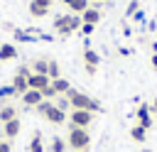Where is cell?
I'll list each match as a JSON object with an SVG mask.
<instances>
[{"instance_id": "17", "label": "cell", "mask_w": 157, "mask_h": 152, "mask_svg": "<svg viewBox=\"0 0 157 152\" xmlns=\"http://www.w3.org/2000/svg\"><path fill=\"white\" fill-rule=\"evenodd\" d=\"M61 5H66V7H69V12L81 15V12L88 7V0H61Z\"/></svg>"}, {"instance_id": "5", "label": "cell", "mask_w": 157, "mask_h": 152, "mask_svg": "<svg viewBox=\"0 0 157 152\" xmlns=\"http://www.w3.org/2000/svg\"><path fill=\"white\" fill-rule=\"evenodd\" d=\"M66 145H69L74 152L86 150V147L91 145V135H88V130H83V127H71V130H69V137H66Z\"/></svg>"}, {"instance_id": "35", "label": "cell", "mask_w": 157, "mask_h": 152, "mask_svg": "<svg viewBox=\"0 0 157 152\" xmlns=\"http://www.w3.org/2000/svg\"><path fill=\"white\" fill-rule=\"evenodd\" d=\"M140 152H150V150H140Z\"/></svg>"}, {"instance_id": "16", "label": "cell", "mask_w": 157, "mask_h": 152, "mask_svg": "<svg viewBox=\"0 0 157 152\" xmlns=\"http://www.w3.org/2000/svg\"><path fill=\"white\" fill-rule=\"evenodd\" d=\"M10 86L15 88V96H22V93L29 88V86H27V76H20V74H15V76H12Z\"/></svg>"}, {"instance_id": "33", "label": "cell", "mask_w": 157, "mask_h": 152, "mask_svg": "<svg viewBox=\"0 0 157 152\" xmlns=\"http://www.w3.org/2000/svg\"><path fill=\"white\" fill-rule=\"evenodd\" d=\"M152 54H157V42H155V44H152Z\"/></svg>"}, {"instance_id": "29", "label": "cell", "mask_w": 157, "mask_h": 152, "mask_svg": "<svg viewBox=\"0 0 157 152\" xmlns=\"http://www.w3.org/2000/svg\"><path fill=\"white\" fill-rule=\"evenodd\" d=\"M15 74H20V76H29V74H32V69H29V66H17V71H15Z\"/></svg>"}, {"instance_id": "19", "label": "cell", "mask_w": 157, "mask_h": 152, "mask_svg": "<svg viewBox=\"0 0 157 152\" xmlns=\"http://www.w3.org/2000/svg\"><path fill=\"white\" fill-rule=\"evenodd\" d=\"M29 152H44V137H42L39 130H37V132L32 135V140H29Z\"/></svg>"}, {"instance_id": "18", "label": "cell", "mask_w": 157, "mask_h": 152, "mask_svg": "<svg viewBox=\"0 0 157 152\" xmlns=\"http://www.w3.org/2000/svg\"><path fill=\"white\" fill-rule=\"evenodd\" d=\"M52 88L56 91V96H64V93L71 88V83H69L64 76H59V78H54V81H52Z\"/></svg>"}, {"instance_id": "31", "label": "cell", "mask_w": 157, "mask_h": 152, "mask_svg": "<svg viewBox=\"0 0 157 152\" xmlns=\"http://www.w3.org/2000/svg\"><path fill=\"white\" fill-rule=\"evenodd\" d=\"M150 66L157 71V54H152V56H150Z\"/></svg>"}, {"instance_id": "10", "label": "cell", "mask_w": 157, "mask_h": 152, "mask_svg": "<svg viewBox=\"0 0 157 152\" xmlns=\"http://www.w3.org/2000/svg\"><path fill=\"white\" fill-rule=\"evenodd\" d=\"M49 83H52V78H49V76H44V74H34V71H32V74L27 76V86H29V88H34V91H44Z\"/></svg>"}, {"instance_id": "34", "label": "cell", "mask_w": 157, "mask_h": 152, "mask_svg": "<svg viewBox=\"0 0 157 152\" xmlns=\"http://www.w3.org/2000/svg\"><path fill=\"white\" fill-rule=\"evenodd\" d=\"M93 2H96V5H101V2H108V0H93Z\"/></svg>"}, {"instance_id": "27", "label": "cell", "mask_w": 157, "mask_h": 152, "mask_svg": "<svg viewBox=\"0 0 157 152\" xmlns=\"http://www.w3.org/2000/svg\"><path fill=\"white\" fill-rule=\"evenodd\" d=\"M83 37H91L93 32H96V25H81V29H78Z\"/></svg>"}, {"instance_id": "2", "label": "cell", "mask_w": 157, "mask_h": 152, "mask_svg": "<svg viewBox=\"0 0 157 152\" xmlns=\"http://www.w3.org/2000/svg\"><path fill=\"white\" fill-rule=\"evenodd\" d=\"M81 15H74V12H66V15H56L54 17V32L59 37H69L74 32L81 29Z\"/></svg>"}, {"instance_id": "8", "label": "cell", "mask_w": 157, "mask_h": 152, "mask_svg": "<svg viewBox=\"0 0 157 152\" xmlns=\"http://www.w3.org/2000/svg\"><path fill=\"white\" fill-rule=\"evenodd\" d=\"M52 2L54 0H29V15L34 17V20H42L44 15H49V10H52Z\"/></svg>"}, {"instance_id": "15", "label": "cell", "mask_w": 157, "mask_h": 152, "mask_svg": "<svg viewBox=\"0 0 157 152\" xmlns=\"http://www.w3.org/2000/svg\"><path fill=\"white\" fill-rule=\"evenodd\" d=\"M15 118H17V108H15L12 103L0 105V125H2V123H10V120H15Z\"/></svg>"}, {"instance_id": "4", "label": "cell", "mask_w": 157, "mask_h": 152, "mask_svg": "<svg viewBox=\"0 0 157 152\" xmlns=\"http://www.w3.org/2000/svg\"><path fill=\"white\" fill-rule=\"evenodd\" d=\"M37 113H39L49 125H64V123L69 120V115H66L64 110H59V108L54 105V101H47V98L37 105Z\"/></svg>"}, {"instance_id": "11", "label": "cell", "mask_w": 157, "mask_h": 152, "mask_svg": "<svg viewBox=\"0 0 157 152\" xmlns=\"http://www.w3.org/2000/svg\"><path fill=\"white\" fill-rule=\"evenodd\" d=\"M20 98H22V103H25L27 108H37V105H39V103L44 101L42 91H34V88H27V91H25V93H22Z\"/></svg>"}, {"instance_id": "26", "label": "cell", "mask_w": 157, "mask_h": 152, "mask_svg": "<svg viewBox=\"0 0 157 152\" xmlns=\"http://www.w3.org/2000/svg\"><path fill=\"white\" fill-rule=\"evenodd\" d=\"M12 96H15V88H12L10 83L0 86V101H7V98H12Z\"/></svg>"}, {"instance_id": "20", "label": "cell", "mask_w": 157, "mask_h": 152, "mask_svg": "<svg viewBox=\"0 0 157 152\" xmlns=\"http://www.w3.org/2000/svg\"><path fill=\"white\" fill-rule=\"evenodd\" d=\"M130 137H132L135 142H145V140H147V130H145L142 125H137V123H135V125L130 127Z\"/></svg>"}, {"instance_id": "30", "label": "cell", "mask_w": 157, "mask_h": 152, "mask_svg": "<svg viewBox=\"0 0 157 152\" xmlns=\"http://www.w3.org/2000/svg\"><path fill=\"white\" fill-rule=\"evenodd\" d=\"M150 113H152V118L157 120V96L152 98V103H150Z\"/></svg>"}, {"instance_id": "3", "label": "cell", "mask_w": 157, "mask_h": 152, "mask_svg": "<svg viewBox=\"0 0 157 152\" xmlns=\"http://www.w3.org/2000/svg\"><path fill=\"white\" fill-rule=\"evenodd\" d=\"M7 29H12V37H15V42H22V44H32V42H39V39H44V42H52V34H47V32L37 29V27L20 29V27H12V25L7 22Z\"/></svg>"}, {"instance_id": "14", "label": "cell", "mask_w": 157, "mask_h": 152, "mask_svg": "<svg viewBox=\"0 0 157 152\" xmlns=\"http://www.w3.org/2000/svg\"><path fill=\"white\" fill-rule=\"evenodd\" d=\"M17 59V47L12 42H2L0 44V61H15Z\"/></svg>"}, {"instance_id": "6", "label": "cell", "mask_w": 157, "mask_h": 152, "mask_svg": "<svg viewBox=\"0 0 157 152\" xmlns=\"http://www.w3.org/2000/svg\"><path fill=\"white\" fill-rule=\"evenodd\" d=\"M98 66H101V54L86 42V47H83V71L88 76H96L98 74Z\"/></svg>"}, {"instance_id": "21", "label": "cell", "mask_w": 157, "mask_h": 152, "mask_svg": "<svg viewBox=\"0 0 157 152\" xmlns=\"http://www.w3.org/2000/svg\"><path fill=\"white\" fill-rule=\"evenodd\" d=\"M29 69H32L34 74H44V76H47V71H49V59H34Z\"/></svg>"}, {"instance_id": "1", "label": "cell", "mask_w": 157, "mask_h": 152, "mask_svg": "<svg viewBox=\"0 0 157 152\" xmlns=\"http://www.w3.org/2000/svg\"><path fill=\"white\" fill-rule=\"evenodd\" d=\"M64 96L69 98L71 108H76V110H88V113H101V110H103V108H101V103H98L96 98H91L88 93H83V91L74 88V86H71Z\"/></svg>"}, {"instance_id": "28", "label": "cell", "mask_w": 157, "mask_h": 152, "mask_svg": "<svg viewBox=\"0 0 157 152\" xmlns=\"http://www.w3.org/2000/svg\"><path fill=\"white\" fill-rule=\"evenodd\" d=\"M0 152H12V145H10V140H0Z\"/></svg>"}, {"instance_id": "36", "label": "cell", "mask_w": 157, "mask_h": 152, "mask_svg": "<svg viewBox=\"0 0 157 152\" xmlns=\"http://www.w3.org/2000/svg\"><path fill=\"white\" fill-rule=\"evenodd\" d=\"M81 152H86V150H81Z\"/></svg>"}, {"instance_id": "7", "label": "cell", "mask_w": 157, "mask_h": 152, "mask_svg": "<svg viewBox=\"0 0 157 152\" xmlns=\"http://www.w3.org/2000/svg\"><path fill=\"white\" fill-rule=\"evenodd\" d=\"M93 115H96V113L71 108V113H69V123H71V127H83V130H86V127L93 123Z\"/></svg>"}, {"instance_id": "25", "label": "cell", "mask_w": 157, "mask_h": 152, "mask_svg": "<svg viewBox=\"0 0 157 152\" xmlns=\"http://www.w3.org/2000/svg\"><path fill=\"white\" fill-rule=\"evenodd\" d=\"M137 12H140V2L137 0H130L128 2V10H125V17H135Z\"/></svg>"}, {"instance_id": "24", "label": "cell", "mask_w": 157, "mask_h": 152, "mask_svg": "<svg viewBox=\"0 0 157 152\" xmlns=\"http://www.w3.org/2000/svg\"><path fill=\"white\" fill-rule=\"evenodd\" d=\"M54 105H56L59 110H64V113L71 108V103H69V98H66V96H56V98H54Z\"/></svg>"}, {"instance_id": "12", "label": "cell", "mask_w": 157, "mask_h": 152, "mask_svg": "<svg viewBox=\"0 0 157 152\" xmlns=\"http://www.w3.org/2000/svg\"><path fill=\"white\" fill-rule=\"evenodd\" d=\"M81 22L83 25H98L101 22V10L96 5H88L83 12H81Z\"/></svg>"}, {"instance_id": "23", "label": "cell", "mask_w": 157, "mask_h": 152, "mask_svg": "<svg viewBox=\"0 0 157 152\" xmlns=\"http://www.w3.org/2000/svg\"><path fill=\"white\" fill-rule=\"evenodd\" d=\"M66 147H69V145H66V140H64V137H59V135H56V137L52 140V145H49V150H52V152H64Z\"/></svg>"}, {"instance_id": "9", "label": "cell", "mask_w": 157, "mask_h": 152, "mask_svg": "<svg viewBox=\"0 0 157 152\" xmlns=\"http://www.w3.org/2000/svg\"><path fill=\"white\" fill-rule=\"evenodd\" d=\"M135 115H137V125H142L145 130H150V127L155 125V118H152V113H150V103H140Z\"/></svg>"}, {"instance_id": "13", "label": "cell", "mask_w": 157, "mask_h": 152, "mask_svg": "<svg viewBox=\"0 0 157 152\" xmlns=\"http://www.w3.org/2000/svg\"><path fill=\"white\" fill-rule=\"evenodd\" d=\"M20 130H22L20 118H15V120H10V123H2V135H5V140H15V137L20 135Z\"/></svg>"}, {"instance_id": "22", "label": "cell", "mask_w": 157, "mask_h": 152, "mask_svg": "<svg viewBox=\"0 0 157 152\" xmlns=\"http://www.w3.org/2000/svg\"><path fill=\"white\" fill-rule=\"evenodd\" d=\"M47 76H49L52 81L61 76V66H59V61H56V59H49V71H47Z\"/></svg>"}, {"instance_id": "32", "label": "cell", "mask_w": 157, "mask_h": 152, "mask_svg": "<svg viewBox=\"0 0 157 152\" xmlns=\"http://www.w3.org/2000/svg\"><path fill=\"white\" fill-rule=\"evenodd\" d=\"M118 54H120V56H128V54H130V49H128V47H120V49H118Z\"/></svg>"}]
</instances>
